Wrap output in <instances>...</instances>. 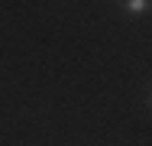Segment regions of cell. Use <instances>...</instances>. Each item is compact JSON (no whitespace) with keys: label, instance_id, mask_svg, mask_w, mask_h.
<instances>
[{"label":"cell","instance_id":"obj_1","mask_svg":"<svg viewBox=\"0 0 152 146\" xmlns=\"http://www.w3.org/2000/svg\"><path fill=\"white\" fill-rule=\"evenodd\" d=\"M149 7H152L149 0H126V3H123V10H126L129 16H139V13H146Z\"/></svg>","mask_w":152,"mask_h":146}]
</instances>
